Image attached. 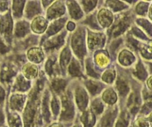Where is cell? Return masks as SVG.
Listing matches in <instances>:
<instances>
[{
  "instance_id": "obj_15",
  "label": "cell",
  "mask_w": 152,
  "mask_h": 127,
  "mask_svg": "<svg viewBox=\"0 0 152 127\" xmlns=\"http://www.w3.org/2000/svg\"><path fill=\"white\" fill-rule=\"evenodd\" d=\"M24 102V96L22 94H15L10 99V105L12 109L20 110L22 109Z\"/></svg>"
},
{
  "instance_id": "obj_22",
  "label": "cell",
  "mask_w": 152,
  "mask_h": 127,
  "mask_svg": "<svg viewBox=\"0 0 152 127\" xmlns=\"http://www.w3.org/2000/svg\"><path fill=\"white\" fill-rule=\"evenodd\" d=\"M81 120L86 127H91L95 121L94 115L90 111L85 112L81 117Z\"/></svg>"
},
{
  "instance_id": "obj_34",
  "label": "cell",
  "mask_w": 152,
  "mask_h": 127,
  "mask_svg": "<svg viewBox=\"0 0 152 127\" xmlns=\"http://www.w3.org/2000/svg\"><path fill=\"white\" fill-rule=\"evenodd\" d=\"M137 23L140 25L142 26V27L146 30V31L152 36V26L148 21L140 19L137 20Z\"/></svg>"
},
{
  "instance_id": "obj_10",
  "label": "cell",
  "mask_w": 152,
  "mask_h": 127,
  "mask_svg": "<svg viewBox=\"0 0 152 127\" xmlns=\"http://www.w3.org/2000/svg\"><path fill=\"white\" fill-rule=\"evenodd\" d=\"M27 58L33 63L38 64L41 62L44 58V53L40 47H32L27 51Z\"/></svg>"
},
{
  "instance_id": "obj_11",
  "label": "cell",
  "mask_w": 152,
  "mask_h": 127,
  "mask_svg": "<svg viewBox=\"0 0 152 127\" xmlns=\"http://www.w3.org/2000/svg\"><path fill=\"white\" fill-rule=\"evenodd\" d=\"M30 82L26 80L23 75L20 74L14 80L13 88L16 91H25L30 88Z\"/></svg>"
},
{
  "instance_id": "obj_29",
  "label": "cell",
  "mask_w": 152,
  "mask_h": 127,
  "mask_svg": "<svg viewBox=\"0 0 152 127\" xmlns=\"http://www.w3.org/2000/svg\"><path fill=\"white\" fill-rule=\"evenodd\" d=\"M117 88L119 93L122 95L126 94L128 91L129 87L125 80L122 78H119L117 81Z\"/></svg>"
},
{
  "instance_id": "obj_37",
  "label": "cell",
  "mask_w": 152,
  "mask_h": 127,
  "mask_svg": "<svg viewBox=\"0 0 152 127\" xmlns=\"http://www.w3.org/2000/svg\"><path fill=\"white\" fill-rule=\"evenodd\" d=\"M92 109L95 113L99 114L103 110V104L100 101L98 100H94L92 103Z\"/></svg>"
},
{
  "instance_id": "obj_44",
  "label": "cell",
  "mask_w": 152,
  "mask_h": 127,
  "mask_svg": "<svg viewBox=\"0 0 152 127\" xmlns=\"http://www.w3.org/2000/svg\"><path fill=\"white\" fill-rule=\"evenodd\" d=\"M147 122L144 119H138L134 123V127H148Z\"/></svg>"
},
{
  "instance_id": "obj_7",
  "label": "cell",
  "mask_w": 152,
  "mask_h": 127,
  "mask_svg": "<svg viewBox=\"0 0 152 127\" xmlns=\"http://www.w3.org/2000/svg\"><path fill=\"white\" fill-rule=\"evenodd\" d=\"M73 115L74 108L71 101L66 96L63 97L61 118L64 120H69L72 118Z\"/></svg>"
},
{
  "instance_id": "obj_35",
  "label": "cell",
  "mask_w": 152,
  "mask_h": 127,
  "mask_svg": "<svg viewBox=\"0 0 152 127\" xmlns=\"http://www.w3.org/2000/svg\"><path fill=\"white\" fill-rule=\"evenodd\" d=\"M115 75V71L113 69H109L104 73L102 78L106 82H111L113 80Z\"/></svg>"
},
{
  "instance_id": "obj_30",
  "label": "cell",
  "mask_w": 152,
  "mask_h": 127,
  "mask_svg": "<svg viewBox=\"0 0 152 127\" xmlns=\"http://www.w3.org/2000/svg\"><path fill=\"white\" fill-rule=\"evenodd\" d=\"M56 59L54 57L49 58L45 64V71L49 75H52L54 71V65Z\"/></svg>"
},
{
  "instance_id": "obj_58",
  "label": "cell",
  "mask_w": 152,
  "mask_h": 127,
  "mask_svg": "<svg viewBox=\"0 0 152 127\" xmlns=\"http://www.w3.org/2000/svg\"><path fill=\"white\" fill-rule=\"evenodd\" d=\"M75 127H80V126H75Z\"/></svg>"
},
{
  "instance_id": "obj_21",
  "label": "cell",
  "mask_w": 152,
  "mask_h": 127,
  "mask_svg": "<svg viewBox=\"0 0 152 127\" xmlns=\"http://www.w3.org/2000/svg\"><path fill=\"white\" fill-rule=\"evenodd\" d=\"M134 60L132 54L128 50H123L119 56L120 62L123 65H128L131 64Z\"/></svg>"
},
{
  "instance_id": "obj_32",
  "label": "cell",
  "mask_w": 152,
  "mask_h": 127,
  "mask_svg": "<svg viewBox=\"0 0 152 127\" xmlns=\"http://www.w3.org/2000/svg\"><path fill=\"white\" fill-rule=\"evenodd\" d=\"M48 93L46 92L45 93L44 97H43V115L46 120H49V109H48Z\"/></svg>"
},
{
  "instance_id": "obj_26",
  "label": "cell",
  "mask_w": 152,
  "mask_h": 127,
  "mask_svg": "<svg viewBox=\"0 0 152 127\" xmlns=\"http://www.w3.org/2000/svg\"><path fill=\"white\" fill-rule=\"evenodd\" d=\"M68 71L69 74L72 76H81V72L80 70V67L75 60H72L71 63L69 66Z\"/></svg>"
},
{
  "instance_id": "obj_36",
  "label": "cell",
  "mask_w": 152,
  "mask_h": 127,
  "mask_svg": "<svg viewBox=\"0 0 152 127\" xmlns=\"http://www.w3.org/2000/svg\"><path fill=\"white\" fill-rule=\"evenodd\" d=\"M128 116L125 113L122 114L119 119H118L116 127H126L128 125Z\"/></svg>"
},
{
  "instance_id": "obj_27",
  "label": "cell",
  "mask_w": 152,
  "mask_h": 127,
  "mask_svg": "<svg viewBox=\"0 0 152 127\" xmlns=\"http://www.w3.org/2000/svg\"><path fill=\"white\" fill-rule=\"evenodd\" d=\"M86 86L89 91L93 94L98 93L102 88V86L99 83L93 81H87L86 82Z\"/></svg>"
},
{
  "instance_id": "obj_2",
  "label": "cell",
  "mask_w": 152,
  "mask_h": 127,
  "mask_svg": "<svg viewBox=\"0 0 152 127\" xmlns=\"http://www.w3.org/2000/svg\"><path fill=\"white\" fill-rule=\"evenodd\" d=\"M72 46L78 56L81 58L84 55L85 49L83 30H79L74 34L72 39Z\"/></svg>"
},
{
  "instance_id": "obj_38",
  "label": "cell",
  "mask_w": 152,
  "mask_h": 127,
  "mask_svg": "<svg viewBox=\"0 0 152 127\" xmlns=\"http://www.w3.org/2000/svg\"><path fill=\"white\" fill-rule=\"evenodd\" d=\"M86 66H87V73L88 75H90L91 77H98L99 75L97 74H96L93 69V66H92V63L90 60H87L86 61Z\"/></svg>"
},
{
  "instance_id": "obj_53",
  "label": "cell",
  "mask_w": 152,
  "mask_h": 127,
  "mask_svg": "<svg viewBox=\"0 0 152 127\" xmlns=\"http://www.w3.org/2000/svg\"><path fill=\"white\" fill-rule=\"evenodd\" d=\"M148 85L151 89H152V77L148 80Z\"/></svg>"
},
{
  "instance_id": "obj_39",
  "label": "cell",
  "mask_w": 152,
  "mask_h": 127,
  "mask_svg": "<svg viewBox=\"0 0 152 127\" xmlns=\"http://www.w3.org/2000/svg\"><path fill=\"white\" fill-rule=\"evenodd\" d=\"M9 122L11 127H20V119L16 115L11 116Z\"/></svg>"
},
{
  "instance_id": "obj_25",
  "label": "cell",
  "mask_w": 152,
  "mask_h": 127,
  "mask_svg": "<svg viewBox=\"0 0 152 127\" xmlns=\"http://www.w3.org/2000/svg\"><path fill=\"white\" fill-rule=\"evenodd\" d=\"M103 99L106 103L112 104L116 100V95L112 89L109 88L103 93Z\"/></svg>"
},
{
  "instance_id": "obj_28",
  "label": "cell",
  "mask_w": 152,
  "mask_h": 127,
  "mask_svg": "<svg viewBox=\"0 0 152 127\" xmlns=\"http://www.w3.org/2000/svg\"><path fill=\"white\" fill-rule=\"evenodd\" d=\"M115 112L114 110L110 111L104 116L102 123L103 127H110L111 126L115 117Z\"/></svg>"
},
{
  "instance_id": "obj_20",
  "label": "cell",
  "mask_w": 152,
  "mask_h": 127,
  "mask_svg": "<svg viewBox=\"0 0 152 127\" xmlns=\"http://www.w3.org/2000/svg\"><path fill=\"white\" fill-rule=\"evenodd\" d=\"M69 12L72 18L78 19L81 17L83 13L80 7L75 1H69L68 3Z\"/></svg>"
},
{
  "instance_id": "obj_5",
  "label": "cell",
  "mask_w": 152,
  "mask_h": 127,
  "mask_svg": "<svg viewBox=\"0 0 152 127\" xmlns=\"http://www.w3.org/2000/svg\"><path fill=\"white\" fill-rule=\"evenodd\" d=\"M65 12V7L61 1H56L47 10V18L53 19L57 18Z\"/></svg>"
},
{
  "instance_id": "obj_31",
  "label": "cell",
  "mask_w": 152,
  "mask_h": 127,
  "mask_svg": "<svg viewBox=\"0 0 152 127\" xmlns=\"http://www.w3.org/2000/svg\"><path fill=\"white\" fill-rule=\"evenodd\" d=\"M96 60L97 64L101 66H104L107 65L108 62V58L106 54L104 53H99L96 56Z\"/></svg>"
},
{
  "instance_id": "obj_17",
  "label": "cell",
  "mask_w": 152,
  "mask_h": 127,
  "mask_svg": "<svg viewBox=\"0 0 152 127\" xmlns=\"http://www.w3.org/2000/svg\"><path fill=\"white\" fill-rule=\"evenodd\" d=\"M99 20L104 27L109 26L112 21V14L106 9H102L99 14Z\"/></svg>"
},
{
  "instance_id": "obj_50",
  "label": "cell",
  "mask_w": 152,
  "mask_h": 127,
  "mask_svg": "<svg viewBox=\"0 0 152 127\" xmlns=\"http://www.w3.org/2000/svg\"><path fill=\"white\" fill-rule=\"evenodd\" d=\"M75 27V24L72 23V22H69L67 26V28L68 30H72Z\"/></svg>"
},
{
  "instance_id": "obj_23",
  "label": "cell",
  "mask_w": 152,
  "mask_h": 127,
  "mask_svg": "<svg viewBox=\"0 0 152 127\" xmlns=\"http://www.w3.org/2000/svg\"><path fill=\"white\" fill-rule=\"evenodd\" d=\"M71 56V53L68 47L65 48L61 55L60 56V64L62 70H65L66 65H68Z\"/></svg>"
},
{
  "instance_id": "obj_1",
  "label": "cell",
  "mask_w": 152,
  "mask_h": 127,
  "mask_svg": "<svg viewBox=\"0 0 152 127\" xmlns=\"http://www.w3.org/2000/svg\"><path fill=\"white\" fill-rule=\"evenodd\" d=\"M13 23L10 12H7L0 17V34L8 43H11Z\"/></svg>"
},
{
  "instance_id": "obj_41",
  "label": "cell",
  "mask_w": 152,
  "mask_h": 127,
  "mask_svg": "<svg viewBox=\"0 0 152 127\" xmlns=\"http://www.w3.org/2000/svg\"><path fill=\"white\" fill-rule=\"evenodd\" d=\"M148 5V4L145 2L140 3L137 7V12L140 14H144V12H145L147 9Z\"/></svg>"
},
{
  "instance_id": "obj_18",
  "label": "cell",
  "mask_w": 152,
  "mask_h": 127,
  "mask_svg": "<svg viewBox=\"0 0 152 127\" xmlns=\"http://www.w3.org/2000/svg\"><path fill=\"white\" fill-rule=\"evenodd\" d=\"M128 24V17H124L122 18L116 26H114V27L111 30V34L113 36H116L122 32L124 31V30L126 28V26Z\"/></svg>"
},
{
  "instance_id": "obj_6",
  "label": "cell",
  "mask_w": 152,
  "mask_h": 127,
  "mask_svg": "<svg viewBox=\"0 0 152 127\" xmlns=\"http://www.w3.org/2000/svg\"><path fill=\"white\" fill-rule=\"evenodd\" d=\"M64 33H62L60 34L53 36L47 40L43 44V47L45 50H52L60 47L64 43Z\"/></svg>"
},
{
  "instance_id": "obj_47",
  "label": "cell",
  "mask_w": 152,
  "mask_h": 127,
  "mask_svg": "<svg viewBox=\"0 0 152 127\" xmlns=\"http://www.w3.org/2000/svg\"><path fill=\"white\" fill-rule=\"evenodd\" d=\"M8 8V2L5 1H0V11H5Z\"/></svg>"
},
{
  "instance_id": "obj_56",
  "label": "cell",
  "mask_w": 152,
  "mask_h": 127,
  "mask_svg": "<svg viewBox=\"0 0 152 127\" xmlns=\"http://www.w3.org/2000/svg\"><path fill=\"white\" fill-rule=\"evenodd\" d=\"M149 120H150V122L151 123V125H152V113L151 114V115L149 117Z\"/></svg>"
},
{
  "instance_id": "obj_33",
  "label": "cell",
  "mask_w": 152,
  "mask_h": 127,
  "mask_svg": "<svg viewBox=\"0 0 152 127\" xmlns=\"http://www.w3.org/2000/svg\"><path fill=\"white\" fill-rule=\"evenodd\" d=\"M135 74L141 80H144L147 77V72H145L143 65L141 63H139L137 65Z\"/></svg>"
},
{
  "instance_id": "obj_40",
  "label": "cell",
  "mask_w": 152,
  "mask_h": 127,
  "mask_svg": "<svg viewBox=\"0 0 152 127\" xmlns=\"http://www.w3.org/2000/svg\"><path fill=\"white\" fill-rule=\"evenodd\" d=\"M109 5L111 8H112L115 11L122 9V8H125V5L121 2L119 1H110Z\"/></svg>"
},
{
  "instance_id": "obj_45",
  "label": "cell",
  "mask_w": 152,
  "mask_h": 127,
  "mask_svg": "<svg viewBox=\"0 0 152 127\" xmlns=\"http://www.w3.org/2000/svg\"><path fill=\"white\" fill-rule=\"evenodd\" d=\"M85 23H86L87 24L90 25L93 28H98V26L96 24L94 17L93 15H91V16H89L88 17H87V18L86 20Z\"/></svg>"
},
{
  "instance_id": "obj_4",
  "label": "cell",
  "mask_w": 152,
  "mask_h": 127,
  "mask_svg": "<svg viewBox=\"0 0 152 127\" xmlns=\"http://www.w3.org/2000/svg\"><path fill=\"white\" fill-rule=\"evenodd\" d=\"M41 12V7L39 1H28L24 10L25 17L27 19H31Z\"/></svg>"
},
{
  "instance_id": "obj_19",
  "label": "cell",
  "mask_w": 152,
  "mask_h": 127,
  "mask_svg": "<svg viewBox=\"0 0 152 127\" xmlns=\"http://www.w3.org/2000/svg\"><path fill=\"white\" fill-rule=\"evenodd\" d=\"M25 1H14L12 2V13L15 18H20L23 15Z\"/></svg>"
},
{
  "instance_id": "obj_9",
  "label": "cell",
  "mask_w": 152,
  "mask_h": 127,
  "mask_svg": "<svg viewBox=\"0 0 152 127\" xmlns=\"http://www.w3.org/2000/svg\"><path fill=\"white\" fill-rule=\"evenodd\" d=\"M48 27L47 20L42 16H37L33 20L31 27L32 30L37 34L43 33Z\"/></svg>"
},
{
  "instance_id": "obj_42",
  "label": "cell",
  "mask_w": 152,
  "mask_h": 127,
  "mask_svg": "<svg viewBox=\"0 0 152 127\" xmlns=\"http://www.w3.org/2000/svg\"><path fill=\"white\" fill-rule=\"evenodd\" d=\"M96 2L97 1H84V2H83V4L84 5V9L86 11H88L91 10L96 5Z\"/></svg>"
},
{
  "instance_id": "obj_8",
  "label": "cell",
  "mask_w": 152,
  "mask_h": 127,
  "mask_svg": "<svg viewBox=\"0 0 152 127\" xmlns=\"http://www.w3.org/2000/svg\"><path fill=\"white\" fill-rule=\"evenodd\" d=\"M30 32L29 23L25 20L17 21L14 26V35L17 38H23Z\"/></svg>"
},
{
  "instance_id": "obj_12",
  "label": "cell",
  "mask_w": 152,
  "mask_h": 127,
  "mask_svg": "<svg viewBox=\"0 0 152 127\" xmlns=\"http://www.w3.org/2000/svg\"><path fill=\"white\" fill-rule=\"evenodd\" d=\"M23 73L24 76L28 80V79H34L37 76V66L34 64L27 63L25 64L23 68Z\"/></svg>"
},
{
  "instance_id": "obj_24",
  "label": "cell",
  "mask_w": 152,
  "mask_h": 127,
  "mask_svg": "<svg viewBox=\"0 0 152 127\" xmlns=\"http://www.w3.org/2000/svg\"><path fill=\"white\" fill-rule=\"evenodd\" d=\"M66 81L62 78H55L52 82V87L55 91L61 92L65 87Z\"/></svg>"
},
{
  "instance_id": "obj_46",
  "label": "cell",
  "mask_w": 152,
  "mask_h": 127,
  "mask_svg": "<svg viewBox=\"0 0 152 127\" xmlns=\"http://www.w3.org/2000/svg\"><path fill=\"white\" fill-rule=\"evenodd\" d=\"M52 109L53 110V112L54 114L57 115L59 111V105L56 99L53 97L52 101Z\"/></svg>"
},
{
  "instance_id": "obj_57",
  "label": "cell",
  "mask_w": 152,
  "mask_h": 127,
  "mask_svg": "<svg viewBox=\"0 0 152 127\" xmlns=\"http://www.w3.org/2000/svg\"><path fill=\"white\" fill-rule=\"evenodd\" d=\"M150 70H151V71L152 72V64L150 65Z\"/></svg>"
},
{
  "instance_id": "obj_52",
  "label": "cell",
  "mask_w": 152,
  "mask_h": 127,
  "mask_svg": "<svg viewBox=\"0 0 152 127\" xmlns=\"http://www.w3.org/2000/svg\"><path fill=\"white\" fill-rule=\"evenodd\" d=\"M3 122H4V116L0 110V125L2 124Z\"/></svg>"
},
{
  "instance_id": "obj_13",
  "label": "cell",
  "mask_w": 152,
  "mask_h": 127,
  "mask_svg": "<svg viewBox=\"0 0 152 127\" xmlns=\"http://www.w3.org/2000/svg\"><path fill=\"white\" fill-rule=\"evenodd\" d=\"M76 100L80 109L83 110L86 108L88 102V97L84 89L81 88H78L77 89Z\"/></svg>"
},
{
  "instance_id": "obj_3",
  "label": "cell",
  "mask_w": 152,
  "mask_h": 127,
  "mask_svg": "<svg viewBox=\"0 0 152 127\" xmlns=\"http://www.w3.org/2000/svg\"><path fill=\"white\" fill-rule=\"evenodd\" d=\"M16 69L12 64H4L0 71V81L2 83H8L15 75Z\"/></svg>"
},
{
  "instance_id": "obj_43",
  "label": "cell",
  "mask_w": 152,
  "mask_h": 127,
  "mask_svg": "<svg viewBox=\"0 0 152 127\" xmlns=\"http://www.w3.org/2000/svg\"><path fill=\"white\" fill-rule=\"evenodd\" d=\"M10 50V47L5 44V42L2 39L0 36V54L4 55Z\"/></svg>"
},
{
  "instance_id": "obj_51",
  "label": "cell",
  "mask_w": 152,
  "mask_h": 127,
  "mask_svg": "<svg viewBox=\"0 0 152 127\" xmlns=\"http://www.w3.org/2000/svg\"><path fill=\"white\" fill-rule=\"evenodd\" d=\"M50 2H52V1H42V4L43 5V7L45 8H46V6L50 3Z\"/></svg>"
},
{
  "instance_id": "obj_48",
  "label": "cell",
  "mask_w": 152,
  "mask_h": 127,
  "mask_svg": "<svg viewBox=\"0 0 152 127\" xmlns=\"http://www.w3.org/2000/svg\"><path fill=\"white\" fill-rule=\"evenodd\" d=\"M132 31L134 33V34H136L137 36H138V37H141L142 39H147V37L145 36V35L141 31H140L138 28H134Z\"/></svg>"
},
{
  "instance_id": "obj_49",
  "label": "cell",
  "mask_w": 152,
  "mask_h": 127,
  "mask_svg": "<svg viewBox=\"0 0 152 127\" xmlns=\"http://www.w3.org/2000/svg\"><path fill=\"white\" fill-rule=\"evenodd\" d=\"M5 98V91L2 87L0 86V104H2Z\"/></svg>"
},
{
  "instance_id": "obj_54",
  "label": "cell",
  "mask_w": 152,
  "mask_h": 127,
  "mask_svg": "<svg viewBox=\"0 0 152 127\" xmlns=\"http://www.w3.org/2000/svg\"><path fill=\"white\" fill-rule=\"evenodd\" d=\"M50 127H62L61 125L59 124H58V123H55V124H53Z\"/></svg>"
},
{
  "instance_id": "obj_55",
  "label": "cell",
  "mask_w": 152,
  "mask_h": 127,
  "mask_svg": "<svg viewBox=\"0 0 152 127\" xmlns=\"http://www.w3.org/2000/svg\"><path fill=\"white\" fill-rule=\"evenodd\" d=\"M149 15L150 17V18L152 19V5L150 7V12H149Z\"/></svg>"
},
{
  "instance_id": "obj_16",
  "label": "cell",
  "mask_w": 152,
  "mask_h": 127,
  "mask_svg": "<svg viewBox=\"0 0 152 127\" xmlns=\"http://www.w3.org/2000/svg\"><path fill=\"white\" fill-rule=\"evenodd\" d=\"M104 37L103 35H99L97 34L90 33L88 36V43L90 48H94L97 46H100L103 44Z\"/></svg>"
},
{
  "instance_id": "obj_14",
  "label": "cell",
  "mask_w": 152,
  "mask_h": 127,
  "mask_svg": "<svg viewBox=\"0 0 152 127\" xmlns=\"http://www.w3.org/2000/svg\"><path fill=\"white\" fill-rule=\"evenodd\" d=\"M65 22V19L61 18L52 23L47 29L46 36H49L56 33L58 31H59V30H60L63 27Z\"/></svg>"
}]
</instances>
